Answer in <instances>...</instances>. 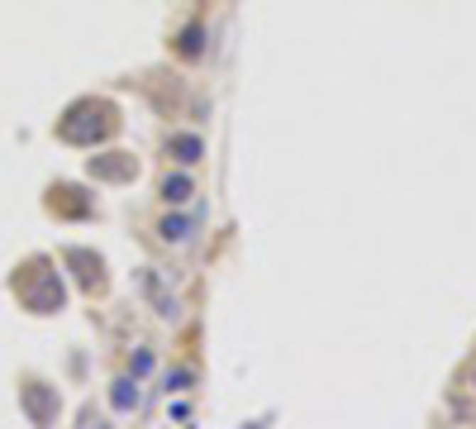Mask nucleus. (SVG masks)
I'll return each instance as SVG.
<instances>
[{
	"label": "nucleus",
	"mask_w": 476,
	"mask_h": 429,
	"mask_svg": "<svg viewBox=\"0 0 476 429\" xmlns=\"http://www.w3.org/2000/svg\"><path fill=\"white\" fill-rule=\"evenodd\" d=\"M119 120H114V105L105 100H81L77 110L63 120V139L67 143H95V139H110Z\"/></svg>",
	"instance_id": "obj_1"
},
{
	"label": "nucleus",
	"mask_w": 476,
	"mask_h": 429,
	"mask_svg": "<svg viewBox=\"0 0 476 429\" xmlns=\"http://www.w3.org/2000/svg\"><path fill=\"white\" fill-rule=\"evenodd\" d=\"M91 172L105 176V181H129L139 167H134V158H124V153H110V158H91Z\"/></svg>",
	"instance_id": "obj_2"
},
{
	"label": "nucleus",
	"mask_w": 476,
	"mask_h": 429,
	"mask_svg": "<svg viewBox=\"0 0 476 429\" xmlns=\"http://www.w3.org/2000/svg\"><path fill=\"white\" fill-rule=\"evenodd\" d=\"M162 196H167L172 206H181L190 196V176H167V181H162Z\"/></svg>",
	"instance_id": "obj_3"
},
{
	"label": "nucleus",
	"mask_w": 476,
	"mask_h": 429,
	"mask_svg": "<svg viewBox=\"0 0 476 429\" xmlns=\"http://www.w3.org/2000/svg\"><path fill=\"white\" fill-rule=\"evenodd\" d=\"M172 148L181 153V162H195V158H200V139H190V134H176Z\"/></svg>",
	"instance_id": "obj_4"
},
{
	"label": "nucleus",
	"mask_w": 476,
	"mask_h": 429,
	"mask_svg": "<svg viewBox=\"0 0 476 429\" xmlns=\"http://www.w3.org/2000/svg\"><path fill=\"white\" fill-rule=\"evenodd\" d=\"M129 406H139V386H134V381H119V386H114V411H129Z\"/></svg>",
	"instance_id": "obj_5"
},
{
	"label": "nucleus",
	"mask_w": 476,
	"mask_h": 429,
	"mask_svg": "<svg viewBox=\"0 0 476 429\" xmlns=\"http://www.w3.org/2000/svg\"><path fill=\"white\" fill-rule=\"evenodd\" d=\"M186 229H190V220H162V238H167V243H181Z\"/></svg>",
	"instance_id": "obj_6"
},
{
	"label": "nucleus",
	"mask_w": 476,
	"mask_h": 429,
	"mask_svg": "<svg viewBox=\"0 0 476 429\" xmlns=\"http://www.w3.org/2000/svg\"><path fill=\"white\" fill-rule=\"evenodd\" d=\"M181 53H186V58H195V53H200V29H186V33H181Z\"/></svg>",
	"instance_id": "obj_7"
}]
</instances>
